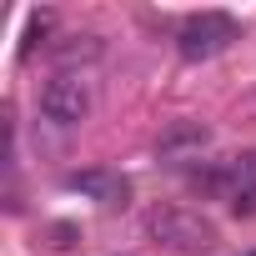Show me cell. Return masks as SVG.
<instances>
[{"mask_svg": "<svg viewBox=\"0 0 256 256\" xmlns=\"http://www.w3.org/2000/svg\"><path fill=\"white\" fill-rule=\"evenodd\" d=\"M236 40H241V20H236L231 10H196V16H186L181 30H176V56L191 60V66H201V60L226 56Z\"/></svg>", "mask_w": 256, "mask_h": 256, "instance_id": "6da1fadb", "label": "cell"}, {"mask_svg": "<svg viewBox=\"0 0 256 256\" xmlns=\"http://www.w3.org/2000/svg\"><path fill=\"white\" fill-rule=\"evenodd\" d=\"M146 236L156 246H166V251L196 256V251L216 246V221H206L201 211H186V206H156L146 216Z\"/></svg>", "mask_w": 256, "mask_h": 256, "instance_id": "7a4b0ae2", "label": "cell"}, {"mask_svg": "<svg viewBox=\"0 0 256 256\" xmlns=\"http://www.w3.org/2000/svg\"><path fill=\"white\" fill-rule=\"evenodd\" d=\"M90 106H96L90 80L76 76V70H60V76H50L40 86V116L50 126H60V131H76L80 120H90Z\"/></svg>", "mask_w": 256, "mask_h": 256, "instance_id": "3957f363", "label": "cell"}, {"mask_svg": "<svg viewBox=\"0 0 256 256\" xmlns=\"http://www.w3.org/2000/svg\"><path fill=\"white\" fill-rule=\"evenodd\" d=\"M206 146H211V126H201V120H171L161 131V141H156V156L161 161H181V156H201Z\"/></svg>", "mask_w": 256, "mask_h": 256, "instance_id": "277c9868", "label": "cell"}, {"mask_svg": "<svg viewBox=\"0 0 256 256\" xmlns=\"http://www.w3.org/2000/svg\"><path fill=\"white\" fill-rule=\"evenodd\" d=\"M66 186L70 191H86L90 201H100V206H126V196H131V181L126 176H110V171H70L66 176Z\"/></svg>", "mask_w": 256, "mask_h": 256, "instance_id": "5b68a950", "label": "cell"}, {"mask_svg": "<svg viewBox=\"0 0 256 256\" xmlns=\"http://www.w3.org/2000/svg\"><path fill=\"white\" fill-rule=\"evenodd\" d=\"M100 56H106V40H100L96 30H76V36L50 40V60H60V66H76V60H100Z\"/></svg>", "mask_w": 256, "mask_h": 256, "instance_id": "8992f818", "label": "cell"}, {"mask_svg": "<svg viewBox=\"0 0 256 256\" xmlns=\"http://www.w3.org/2000/svg\"><path fill=\"white\" fill-rule=\"evenodd\" d=\"M56 20H60V16H56L50 6H46V10H30V16H26V36H20V50H16V60H30V50H36L40 40H50Z\"/></svg>", "mask_w": 256, "mask_h": 256, "instance_id": "52a82bcc", "label": "cell"}, {"mask_svg": "<svg viewBox=\"0 0 256 256\" xmlns=\"http://www.w3.org/2000/svg\"><path fill=\"white\" fill-rule=\"evenodd\" d=\"M76 241H80V226H76V221H50V226H46V246H50V251H70Z\"/></svg>", "mask_w": 256, "mask_h": 256, "instance_id": "ba28073f", "label": "cell"}, {"mask_svg": "<svg viewBox=\"0 0 256 256\" xmlns=\"http://www.w3.org/2000/svg\"><path fill=\"white\" fill-rule=\"evenodd\" d=\"M231 116H236V126H256V90H251V96H241Z\"/></svg>", "mask_w": 256, "mask_h": 256, "instance_id": "9c48e42d", "label": "cell"}, {"mask_svg": "<svg viewBox=\"0 0 256 256\" xmlns=\"http://www.w3.org/2000/svg\"><path fill=\"white\" fill-rule=\"evenodd\" d=\"M246 256H256V251H246Z\"/></svg>", "mask_w": 256, "mask_h": 256, "instance_id": "30bf717a", "label": "cell"}]
</instances>
